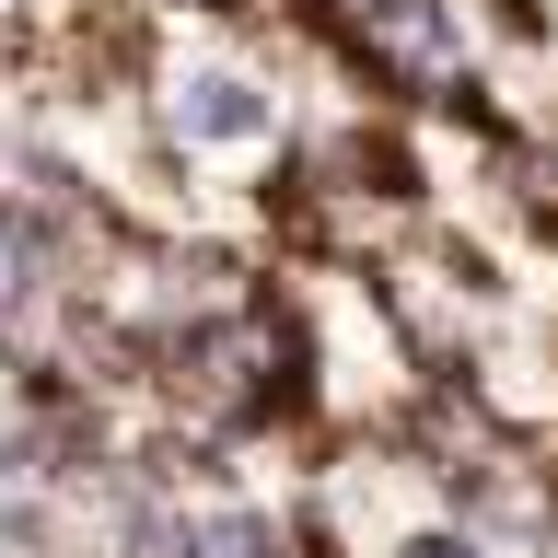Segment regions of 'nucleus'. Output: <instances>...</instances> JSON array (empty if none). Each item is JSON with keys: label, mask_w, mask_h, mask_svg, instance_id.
I'll return each instance as SVG.
<instances>
[{"label": "nucleus", "mask_w": 558, "mask_h": 558, "mask_svg": "<svg viewBox=\"0 0 558 558\" xmlns=\"http://www.w3.org/2000/svg\"><path fill=\"white\" fill-rule=\"evenodd\" d=\"M174 117H186V140H256L268 129V94L233 82V70H198V82L174 94Z\"/></svg>", "instance_id": "1"}, {"label": "nucleus", "mask_w": 558, "mask_h": 558, "mask_svg": "<svg viewBox=\"0 0 558 558\" xmlns=\"http://www.w3.org/2000/svg\"><path fill=\"white\" fill-rule=\"evenodd\" d=\"M186 558H291L268 512H198L186 523Z\"/></svg>", "instance_id": "2"}, {"label": "nucleus", "mask_w": 558, "mask_h": 558, "mask_svg": "<svg viewBox=\"0 0 558 558\" xmlns=\"http://www.w3.org/2000/svg\"><path fill=\"white\" fill-rule=\"evenodd\" d=\"M396 558H500V547H488V535H453V523H430V535H408Z\"/></svg>", "instance_id": "3"}]
</instances>
